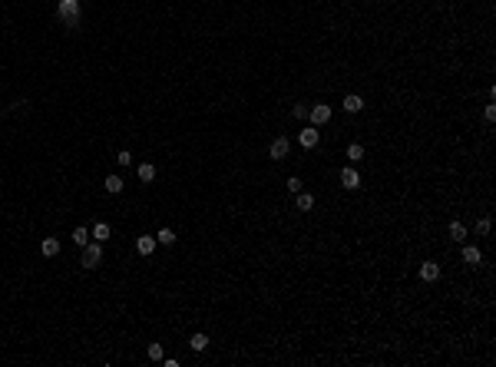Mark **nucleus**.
I'll use <instances>...</instances> for the list:
<instances>
[{
  "label": "nucleus",
  "instance_id": "6",
  "mask_svg": "<svg viewBox=\"0 0 496 367\" xmlns=\"http://www.w3.org/2000/svg\"><path fill=\"white\" fill-rule=\"evenodd\" d=\"M318 139H321V133H318V126H308V129H301L298 143L305 146V149H315V146H318Z\"/></svg>",
  "mask_w": 496,
  "mask_h": 367
},
{
  "label": "nucleus",
  "instance_id": "2",
  "mask_svg": "<svg viewBox=\"0 0 496 367\" xmlns=\"http://www.w3.org/2000/svg\"><path fill=\"white\" fill-rule=\"evenodd\" d=\"M288 152H291V143H288V139H284V136H278L275 139V143H271V146H268V156H271V159H288Z\"/></svg>",
  "mask_w": 496,
  "mask_h": 367
},
{
  "label": "nucleus",
  "instance_id": "1",
  "mask_svg": "<svg viewBox=\"0 0 496 367\" xmlns=\"http://www.w3.org/2000/svg\"><path fill=\"white\" fill-rule=\"evenodd\" d=\"M100 262H103V241H86V245H83V268H89V272H93V268H100Z\"/></svg>",
  "mask_w": 496,
  "mask_h": 367
},
{
  "label": "nucleus",
  "instance_id": "17",
  "mask_svg": "<svg viewBox=\"0 0 496 367\" xmlns=\"http://www.w3.org/2000/svg\"><path fill=\"white\" fill-rule=\"evenodd\" d=\"M189 347H192V351H199V354H202V351H205V347H209V334H192V341H189Z\"/></svg>",
  "mask_w": 496,
  "mask_h": 367
},
{
  "label": "nucleus",
  "instance_id": "10",
  "mask_svg": "<svg viewBox=\"0 0 496 367\" xmlns=\"http://www.w3.org/2000/svg\"><path fill=\"white\" fill-rule=\"evenodd\" d=\"M463 262L466 265H480L483 262V252L476 245H463Z\"/></svg>",
  "mask_w": 496,
  "mask_h": 367
},
{
  "label": "nucleus",
  "instance_id": "4",
  "mask_svg": "<svg viewBox=\"0 0 496 367\" xmlns=\"http://www.w3.org/2000/svg\"><path fill=\"white\" fill-rule=\"evenodd\" d=\"M308 119H311V126H324V123L331 119V106L318 103L315 109H308Z\"/></svg>",
  "mask_w": 496,
  "mask_h": 367
},
{
  "label": "nucleus",
  "instance_id": "27",
  "mask_svg": "<svg viewBox=\"0 0 496 367\" xmlns=\"http://www.w3.org/2000/svg\"><path fill=\"white\" fill-rule=\"evenodd\" d=\"M483 116H486V119H489V123H493V119H496V106H493V103H489V106H486V109H483Z\"/></svg>",
  "mask_w": 496,
  "mask_h": 367
},
{
  "label": "nucleus",
  "instance_id": "11",
  "mask_svg": "<svg viewBox=\"0 0 496 367\" xmlns=\"http://www.w3.org/2000/svg\"><path fill=\"white\" fill-rule=\"evenodd\" d=\"M110 235H113V231H110V225H106V222H96L93 231H89V238H96V241H106Z\"/></svg>",
  "mask_w": 496,
  "mask_h": 367
},
{
  "label": "nucleus",
  "instance_id": "22",
  "mask_svg": "<svg viewBox=\"0 0 496 367\" xmlns=\"http://www.w3.org/2000/svg\"><path fill=\"white\" fill-rule=\"evenodd\" d=\"M116 162H119L123 169H126V166H133V152H126V149H123V152L116 156Z\"/></svg>",
  "mask_w": 496,
  "mask_h": 367
},
{
  "label": "nucleus",
  "instance_id": "3",
  "mask_svg": "<svg viewBox=\"0 0 496 367\" xmlns=\"http://www.w3.org/2000/svg\"><path fill=\"white\" fill-rule=\"evenodd\" d=\"M79 0H60V4H56V17H60V20H70V17H79Z\"/></svg>",
  "mask_w": 496,
  "mask_h": 367
},
{
  "label": "nucleus",
  "instance_id": "24",
  "mask_svg": "<svg viewBox=\"0 0 496 367\" xmlns=\"http://www.w3.org/2000/svg\"><path fill=\"white\" fill-rule=\"evenodd\" d=\"M489 231V218H476V235H486Z\"/></svg>",
  "mask_w": 496,
  "mask_h": 367
},
{
  "label": "nucleus",
  "instance_id": "15",
  "mask_svg": "<svg viewBox=\"0 0 496 367\" xmlns=\"http://www.w3.org/2000/svg\"><path fill=\"white\" fill-rule=\"evenodd\" d=\"M123 189H126V182L119 176H106V192H110V195H119Z\"/></svg>",
  "mask_w": 496,
  "mask_h": 367
},
{
  "label": "nucleus",
  "instance_id": "26",
  "mask_svg": "<svg viewBox=\"0 0 496 367\" xmlns=\"http://www.w3.org/2000/svg\"><path fill=\"white\" fill-rule=\"evenodd\" d=\"M291 116H298V119H308V106H294Z\"/></svg>",
  "mask_w": 496,
  "mask_h": 367
},
{
  "label": "nucleus",
  "instance_id": "9",
  "mask_svg": "<svg viewBox=\"0 0 496 367\" xmlns=\"http://www.w3.org/2000/svg\"><path fill=\"white\" fill-rule=\"evenodd\" d=\"M40 252H43L47 258H56L60 255V238H43L40 241Z\"/></svg>",
  "mask_w": 496,
  "mask_h": 367
},
{
  "label": "nucleus",
  "instance_id": "28",
  "mask_svg": "<svg viewBox=\"0 0 496 367\" xmlns=\"http://www.w3.org/2000/svg\"><path fill=\"white\" fill-rule=\"evenodd\" d=\"M0 112H4V109H0Z\"/></svg>",
  "mask_w": 496,
  "mask_h": 367
},
{
  "label": "nucleus",
  "instance_id": "20",
  "mask_svg": "<svg viewBox=\"0 0 496 367\" xmlns=\"http://www.w3.org/2000/svg\"><path fill=\"white\" fill-rule=\"evenodd\" d=\"M156 241H159V245H172V241H175V231L172 228H159Z\"/></svg>",
  "mask_w": 496,
  "mask_h": 367
},
{
  "label": "nucleus",
  "instance_id": "25",
  "mask_svg": "<svg viewBox=\"0 0 496 367\" xmlns=\"http://www.w3.org/2000/svg\"><path fill=\"white\" fill-rule=\"evenodd\" d=\"M66 30H79V17H70V20H63Z\"/></svg>",
  "mask_w": 496,
  "mask_h": 367
},
{
  "label": "nucleus",
  "instance_id": "21",
  "mask_svg": "<svg viewBox=\"0 0 496 367\" xmlns=\"http://www.w3.org/2000/svg\"><path fill=\"white\" fill-rule=\"evenodd\" d=\"M146 354H149V360H162L165 357V354H162V344H149V351H146Z\"/></svg>",
  "mask_w": 496,
  "mask_h": 367
},
{
  "label": "nucleus",
  "instance_id": "16",
  "mask_svg": "<svg viewBox=\"0 0 496 367\" xmlns=\"http://www.w3.org/2000/svg\"><path fill=\"white\" fill-rule=\"evenodd\" d=\"M466 238V225L463 222H450V241H463Z\"/></svg>",
  "mask_w": 496,
  "mask_h": 367
},
{
  "label": "nucleus",
  "instance_id": "8",
  "mask_svg": "<svg viewBox=\"0 0 496 367\" xmlns=\"http://www.w3.org/2000/svg\"><path fill=\"white\" fill-rule=\"evenodd\" d=\"M420 278H424V281H437V278H440V265H437V262H424V265H420Z\"/></svg>",
  "mask_w": 496,
  "mask_h": 367
},
{
  "label": "nucleus",
  "instance_id": "5",
  "mask_svg": "<svg viewBox=\"0 0 496 367\" xmlns=\"http://www.w3.org/2000/svg\"><path fill=\"white\" fill-rule=\"evenodd\" d=\"M341 185H344V189H361V176H357L354 166H344V169H341Z\"/></svg>",
  "mask_w": 496,
  "mask_h": 367
},
{
  "label": "nucleus",
  "instance_id": "18",
  "mask_svg": "<svg viewBox=\"0 0 496 367\" xmlns=\"http://www.w3.org/2000/svg\"><path fill=\"white\" fill-rule=\"evenodd\" d=\"M139 179H142V182H152V179H156V166L142 162V166H139Z\"/></svg>",
  "mask_w": 496,
  "mask_h": 367
},
{
  "label": "nucleus",
  "instance_id": "13",
  "mask_svg": "<svg viewBox=\"0 0 496 367\" xmlns=\"http://www.w3.org/2000/svg\"><path fill=\"white\" fill-rule=\"evenodd\" d=\"M70 238H73V245H76V248H83V245L89 241V228H83V225H76Z\"/></svg>",
  "mask_w": 496,
  "mask_h": 367
},
{
  "label": "nucleus",
  "instance_id": "19",
  "mask_svg": "<svg viewBox=\"0 0 496 367\" xmlns=\"http://www.w3.org/2000/svg\"><path fill=\"white\" fill-rule=\"evenodd\" d=\"M347 159H351V162H361V159H364V146H361V143L347 146Z\"/></svg>",
  "mask_w": 496,
  "mask_h": 367
},
{
  "label": "nucleus",
  "instance_id": "7",
  "mask_svg": "<svg viewBox=\"0 0 496 367\" xmlns=\"http://www.w3.org/2000/svg\"><path fill=\"white\" fill-rule=\"evenodd\" d=\"M156 235H139V238H136V252H139V255H152V252H156Z\"/></svg>",
  "mask_w": 496,
  "mask_h": 367
},
{
  "label": "nucleus",
  "instance_id": "14",
  "mask_svg": "<svg viewBox=\"0 0 496 367\" xmlns=\"http://www.w3.org/2000/svg\"><path fill=\"white\" fill-rule=\"evenodd\" d=\"M361 109H364V99H361V96H354V93L344 96V112H361Z\"/></svg>",
  "mask_w": 496,
  "mask_h": 367
},
{
  "label": "nucleus",
  "instance_id": "12",
  "mask_svg": "<svg viewBox=\"0 0 496 367\" xmlns=\"http://www.w3.org/2000/svg\"><path fill=\"white\" fill-rule=\"evenodd\" d=\"M294 205H298V212H311V208H315V195H308V192H298Z\"/></svg>",
  "mask_w": 496,
  "mask_h": 367
},
{
  "label": "nucleus",
  "instance_id": "23",
  "mask_svg": "<svg viewBox=\"0 0 496 367\" xmlns=\"http://www.w3.org/2000/svg\"><path fill=\"white\" fill-rule=\"evenodd\" d=\"M301 185H305V182H301L298 176H291V179H288V192H291V195H298V192H301Z\"/></svg>",
  "mask_w": 496,
  "mask_h": 367
}]
</instances>
